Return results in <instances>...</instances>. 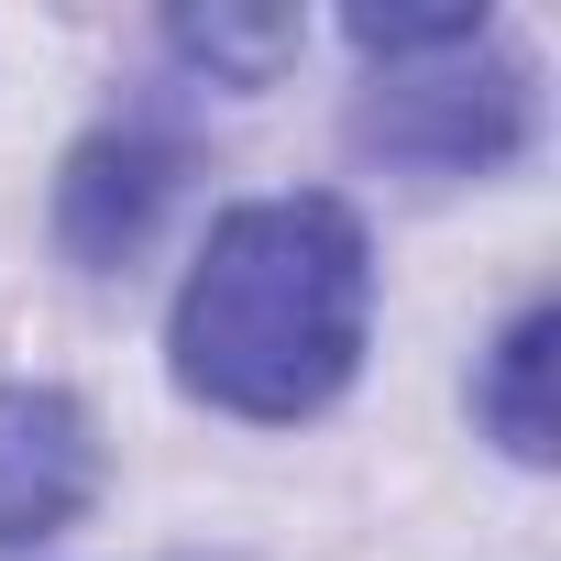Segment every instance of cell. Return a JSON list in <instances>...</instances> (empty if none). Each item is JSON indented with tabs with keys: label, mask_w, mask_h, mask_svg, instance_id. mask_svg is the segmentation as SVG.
<instances>
[{
	"label": "cell",
	"mask_w": 561,
	"mask_h": 561,
	"mask_svg": "<svg viewBox=\"0 0 561 561\" xmlns=\"http://www.w3.org/2000/svg\"><path fill=\"white\" fill-rule=\"evenodd\" d=\"M100 495V430L67 386H0V550H45Z\"/></svg>",
	"instance_id": "cell-4"
},
{
	"label": "cell",
	"mask_w": 561,
	"mask_h": 561,
	"mask_svg": "<svg viewBox=\"0 0 561 561\" xmlns=\"http://www.w3.org/2000/svg\"><path fill=\"white\" fill-rule=\"evenodd\" d=\"M550 342H561V320L550 309H517L506 320V342L484 353V430L517 451V462H550Z\"/></svg>",
	"instance_id": "cell-5"
},
{
	"label": "cell",
	"mask_w": 561,
	"mask_h": 561,
	"mask_svg": "<svg viewBox=\"0 0 561 561\" xmlns=\"http://www.w3.org/2000/svg\"><path fill=\"white\" fill-rule=\"evenodd\" d=\"M528 122H539V78L495 34L440 45V56H397L353 100V144L408 176H495L528 144Z\"/></svg>",
	"instance_id": "cell-2"
},
{
	"label": "cell",
	"mask_w": 561,
	"mask_h": 561,
	"mask_svg": "<svg viewBox=\"0 0 561 561\" xmlns=\"http://www.w3.org/2000/svg\"><path fill=\"white\" fill-rule=\"evenodd\" d=\"M364 320H375V253L364 220L320 187L298 198H253L209 231V253L187 264L165 353L176 386L198 408L231 419H309L353 386L364 364Z\"/></svg>",
	"instance_id": "cell-1"
},
{
	"label": "cell",
	"mask_w": 561,
	"mask_h": 561,
	"mask_svg": "<svg viewBox=\"0 0 561 561\" xmlns=\"http://www.w3.org/2000/svg\"><path fill=\"white\" fill-rule=\"evenodd\" d=\"M165 34H176L187 67H209V78H231V89H264L275 67L298 56V12H176Z\"/></svg>",
	"instance_id": "cell-6"
},
{
	"label": "cell",
	"mask_w": 561,
	"mask_h": 561,
	"mask_svg": "<svg viewBox=\"0 0 561 561\" xmlns=\"http://www.w3.org/2000/svg\"><path fill=\"white\" fill-rule=\"evenodd\" d=\"M176 176H187V144H176V133H154V122L89 133V144L67 154V176H56V242H67L89 275L133 264V253L154 242V220L176 209Z\"/></svg>",
	"instance_id": "cell-3"
}]
</instances>
